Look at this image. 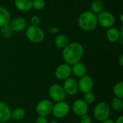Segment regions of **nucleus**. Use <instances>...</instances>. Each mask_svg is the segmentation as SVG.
<instances>
[{
  "label": "nucleus",
  "instance_id": "nucleus-1",
  "mask_svg": "<svg viewBox=\"0 0 123 123\" xmlns=\"http://www.w3.org/2000/svg\"><path fill=\"white\" fill-rule=\"evenodd\" d=\"M84 53V49L79 43H71L63 48L62 56L66 63L72 66L79 62Z\"/></svg>",
  "mask_w": 123,
  "mask_h": 123
},
{
  "label": "nucleus",
  "instance_id": "nucleus-2",
  "mask_svg": "<svg viewBox=\"0 0 123 123\" xmlns=\"http://www.w3.org/2000/svg\"><path fill=\"white\" fill-rule=\"evenodd\" d=\"M97 16L92 11H85L82 12L78 18V25L79 27L86 32L94 30L97 26Z\"/></svg>",
  "mask_w": 123,
  "mask_h": 123
},
{
  "label": "nucleus",
  "instance_id": "nucleus-3",
  "mask_svg": "<svg viewBox=\"0 0 123 123\" xmlns=\"http://www.w3.org/2000/svg\"><path fill=\"white\" fill-rule=\"evenodd\" d=\"M25 33L27 39L33 43H40L45 38V32L39 26H29Z\"/></svg>",
  "mask_w": 123,
  "mask_h": 123
},
{
  "label": "nucleus",
  "instance_id": "nucleus-4",
  "mask_svg": "<svg viewBox=\"0 0 123 123\" xmlns=\"http://www.w3.org/2000/svg\"><path fill=\"white\" fill-rule=\"evenodd\" d=\"M110 116V107L106 102H102L98 103L94 110V117L99 122H103Z\"/></svg>",
  "mask_w": 123,
  "mask_h": 123
},
{
  "label": "nucleus",
  "instance_id": "nucleus-5",
  "mask_svg": "<svg viewBox=\"0 0 123 123\" xmlns=\"http://www.w3.org/2000/svg\"><path fill=\"white\" fill-rule=\"evenodd\" d=\"M48 94L50 99L55 102L64 101L66 97V94L63 86L58 84H54L50 86L48 89Z\"/></svg>",
  "mask_w": 123,
  "mask_h": 123
},
{
  "label": "nucleus",
  "instance_id": "nucleus-6",
  "mask_svg": "<svg viewBox=\"0 0 123 123\" xmlns=\"http://www.w3.org/2000/svg\"><path fill=\"white\" fill-rule=\"evenodd\" d=\"M70 110H71L70 105L67 102L64 101H61V102H56L54 105H53L51 113H53V115L55 117L61 119L66 117L70 112Z\"/></svg>",
  "mask_w": 123,
  "mask_h": 123
},
{
  "label": "nucleus",
  "instance_id": "nucleus-7",
  "mask_svg": "<svg viewBox=\"0 0 123 123\" xmlns=\"http://www.w3.org/2000/svg\"><path fill=\"white\" fill-rule=\"evenodd\" d=\"M97 16V22L105 28H110L113 27L115 22V16L110 12L103 10L98 14Z\"/></svg>",
  "mask_w": 123,
  "mask_h": 123
},
{
  "label": "nucleus",
  "instance_id": "nucleus-8",
  "mask_svg": "<svg viewBox=\"0 0 123 123\" xmlns=\"http://www.w3.org/2000/svg\"><path fill=\"white\" fill-rule=\"evenodd\" d=\"M53 103L50 100L44 99L40 100L36 106V112L39 116L47 117L52 112Z\"/></svg>",
  "mask_w": 123,
  "mask_h": 123
},
{
  "label": "nucleus",
  "instance_id": "nucleus-9",
  "mask_svg": "<svg viewBox=\"0 0 123 123\" xmlns=\"http://www.w3.org/2000/svg\"><path fill=\"white\" fill-rule=\"evenodd\" d=\"M78 86L79 90L85 94L92 91L94 86V81L90 76L85 75L79 79L78 81Z\"/></svg>",
  "mask_w": 123,
  "mask_h": 123
},
{
  "label": "nucleus",
  "instance_id": "nucleus-10",
  "mask_svg": "<svg viewBox=\"0 0 123 123\" xmlns=\"http://www.w3.org/2000/svg\"><path fill=\"white\" fill-rule=\"evenodd\" d=\"M72 74L71 71V66L64 63L59 65L55 71V77L61 81H65L66 79L71 77Z\"/></svg>",
  "mask_w": 123,
  "mask_h": 123
},
{
  "label": "nucleus",
  "instance_id": "nucleus-11",
  "mask_svg": "<svg viewBox=\"0 0 123 123\" xmlns=\"http://www.w3.org/2000/svg\"><path fill=\"white\" fill-rule=\"evenodd\" d=\"M72 110L76 116L80 117L87 114L89 111V105L83 99H78L73 102Z\"/></svg>",
  "mask_w": 123,
  "mask_h": 123
},
{
  "label": "nucleus",
  "instance_id": "nucleus-12",
  "mask_svg": "<svg viewBox=\"0 0 123 123\" xmlns=\"http://www.w3.org/2000/svg\"><path fill=\"white\" fill-rule=\"evenodd\" d=\"M66 95L74 96L77 94L79 92V86L78 81L74 78H68L66 79L63 82V85L62 86Z\"/></svg>",
  "mask_w": 123,
  "mask_h": 123
},
{
  "label": "nucleus",
  "instance_id": "nucleus-13",
  "mask_svg": "<svg viewBox=\"0 0 123 123\" xmlns=\"http://www.w3.org/2000/svg\"><path fill=\"white\" fill-rule=\"evenodd\" d=\"M9 25L11 27L13 32H22L27 28V22L24 17H17L11 19Z\"/></svg>",
  "mask_w": 123,
  "mask_h": 123
},
{
  "label": "nucleus",
  "instance_id": "nucleus-14",
  "mask_svg": "<svg viewBox=\"0 0 123 123\" xmlns=\"http://www.w3.org/2000/svg\"><path fill=\"white\" fill-rule=\"evenodd\" d=\"M71 71L76 77L80 79L84 76L86 75L87 68L84 63L79 61L71 66Z\"/></svg>",
  "mask_w": 123,
  "mask_h": 123
},
{
  "label": "nucleus",
  "instance_id": "nucleus-15",
  "mask_svg": "<svg viewBox=\"0 0 123 123\" xmlns=\"http://www.w3.org/2000/svg\"><path fill=\"white\" fill-rule=\"evenodd\" d=\"M11 112L9 105L4 102H0V123L8 122L11 119Z\"/></svg>",
  "mask_w": 123,
  "mask_h": 123
},
{
  "label": "nucleus",
  "instance_id": "nucleus-16",
  "mask_svg": "<svg viewBox=\"0 0 123 123\" xmlns=\"http://www.w3.org/2000/svg\"><path fill=\"white\" fill-rule=\"evenodd\" d=\"M11 20V14L9 11L4 7L0 6V28L9 25Z\"/></svg>",
  "mask_w": 123,
  "mask_h": 123
},
{
  "label": "nucleus",
  "instance_id": "nucleus-17",
  "mask_svg": "<svg viewBox=\"0 0 123 123\" xmlns=\"http://www.w3.org/2000/svg\"><path fill=\"white\" fill-rule=\"evenodd\" d=\"M14 5L22 12H27L32 8V0H14Z\"/></svg>",
  "mask_w": 123,
  "mask_h": 123
},
{
  "label": "nucleus",
  "instance_id": "nucleus-18",
  "mask_svg": "<svg viewBox=\"0 0 123 123\" xmlns=\"http://www.w3.org/2000/svg\"><path fill=\"white\" fill-rule=\"evenodd\" d=\"M106 35H107V40L111 43L117 42L120 38V30L117 28L114 27H112L107 29Z\"/></svg>",
  "mask_w": 123,
  "mask_h": 123
},
{
  "label": "nucleus",
  "instance_id": "nucleus-19",
  "mask_svg": "<svg viewBox=\"0 0 123 123\" xmlns=\"http://www.w3.org/2000/svg\"><path fill=\"white\" fill-rule=\"evenodd\" d=\"M25 116V110L22 107H17L11 112V119L14 121H19Z\"/></svg>",
  "mask_w": 123,
  "mask_h": 123
},
{
  "label": "nucleus",
  "instance_id": "nucleus-20",
  "mask_svg": "<svg viewBox=\"0 0 123 123\" xmlns=\"http://www.w3.org/2000/svg\"><path fill=\"white\" fill-rule=\"evenodd\" d=\"M90 6H91V11L97 14L104 10L105 4L102 0H93L91 2Z\"/></svg>",
  "mask_w": 123,
  "mask_h": 123
},
{
  "label": "nucleus",
  "instance_id": "nucleus-21",
  "mask_svg": "<svg viewBox=\"0 0 123 123\" xmlns=\"http://www.w3.org/2000/svg\"><path fill=\"white\" fill-rule=\"evenodd\" d=\"M68 37L63 35V34H60L56 36L55 39V45L58 48H65L67 44H68Z\"/></svg>",
  "mask_w": 123,
  "mask_h": 123
},
{
  "label": "nucleus",
  "instance_id": "nucleus-22",
  "mask_svg": "<svg viewBox=\"0 0 123 123\" xmlns=\"http://www.w3.org/2000/svg\"><path fill=\"white\" fill-rule=\"evenodd\" d=\"M111 107L116 112H120L123 109V101L122 99L114 97L111 101Z\"/></svg>",
  "mask_w": 123,
  "mask_h": 123
},
{
  "label": "nucleus",
  "instance_id": "nucleus-23",
  "mask_svg": "<svg viewBox=\"0 0 123 123\" xmlns=\"http://www.w3.org/2000/svg\"><path fill=\"white\" fill-rule=\"evenodd\" d=\"M0 34L2 37L5 39H9L12 36L13 30L9 25H6L0 28Z\"/></svg>",
  "mask_w": 123,
  "mask_h": 123
},
{
  "label": "nucleus",
  "instance_id": "nucleus-24",
  "mask_svg": "<svg viewBox=\"0 0 123 123\" xmlns=\"http://www.w3.org/2000/svg\"><path fill=\"white\" fill-rule=\"evenodd\" d=\"M113 93L115 97L123 98V81H119L117 83L113 88Z\"/></svg>",
  "mask_w": 123,
  "mask_h": 123
},
{
  "label": "nucleus",
  "instance_id": "nucleus-25",
  "mask_svg": "<svg viewBox=\"0 0 123 123\" xmlns=\"http://www.w3.org/2000/svg\"><path fill=\"white\" fill-rule=\"evenodd\" d=\"M83 99H84V101L88 105H92V104H94L96 102V96H95V94L93 93L92 92H89L85 93Z\"/></svg>",
  "mask_w": 123,
  "mask_h": 123
},
{
  "label": "nucleus",
  "instance_id": "nucleus-26",
  "mask_svg": "<svg viewBox=\"0 0 123 123\" xmlns=\"http://www.w3.org/2000/svg\"><path fill=\"white\" fill-rule=\"evenodd\" d=\"M32 2V8L36 10H41L45 6V0H33Z\"/></svg>",
  "mask_w": 123,
  "mask_h": 123
},
{
  "label": "nucleus",
  "instance_id": "nucleus-27",
  "mask_svg": "<svg viewBox=\"0 0 123 123\" xmlns=\"http://www.w3.org/2000/svg\"><path fill=\"white\" fill-rule=\"evenodd\" d=\"M30 23H31V25L38 26L40 23V18L37 15H33L30 18Z\"/></svg>",
  "mask_w": 123,
  "mask_h": 123
},
{
  "label": "nucleus",
  "instance_id": "nucleus-28",
  "mask_svg": "<svg viewBox=\"0 0 123 123\" xmlns=\"http://www.w3.org/2000/svg\"><path fill=\"white\" fill-rule=\"evenodd\" d=\"M79 123H92V119L89 115L86 114L80 117Z\"/></svg>",
  "mask_w": 123,
  "mask_h": 123
},
{
  "label": "nucleus",
  "instance_id": "nucleus-29",
  "mask_svg": "<svg viewBox=\"0 0 123 123\" xmlns=\"http://www.w3.org/2000/svg\"><path fill=\"white\" fill-rule=\"evenodd\" d=\"M35 123H48V120L46 117L38 116L35 120Z\"/></svg>",
  "mask_w": 123,
  "mask_h": 123
},
{
  "label": "nucleus",
  "instance_id": "nucleus-30",
  "mask_svg": "<svg viewBox=\"0 0 123 123\" xmlns=\"http://www.w3.org/2000/svg\"><path fill=\"white\" fill-rule=\"evenodd\" d=\"M58 31H59V30L57 27H51L48 30V32L50 34H56L58 32Z\"/></svg>",
  "mask_w": 123,
  "mask_h": 123
},
{
  "label": "nucleus",
  "instance_id": "nucleus-31",
  "mask_svg": "<svg viewBox=\"0 0 123 123\" xmlns=\"http://www.w3.org/2000/svg\"><path fill=\"white\" fill-rule=\"evenodd\" d=\"M118 63L120 66H123V54H120L118 57Z\"/></svg>",
  "mask_w": 123,
  "mask_h": 123
},
{
  "label": "nucleus",
  "instance_id": "nucleus-32",
  "mask_svg": "<svg viewBox=\"0 0 123 123\" xmlns=\"http://www.w3.org/2000/svg\"><path fill=\"white\" fill-rule=\"evenodd\" d=\"M115 123H123V116L120 115L117 117V119L116 120Z\"/></svg>",
  "mask_w": 123,
  "mask_h": 123
},
{
  "label": "nucleus",
  "instance_id": "nucleus-33",
  "mask_svg": "<svg viewBox=\"0 0 123 123\" xmlns=\"http://www.w3.org/2000/svg\"><path fill=\"white\" fill-rule=\"evenodd\" d=\"M103 123H115V121H114L113 120H111V119L108 118L106 120L103 121Z\"/></svg>",
  "mask_w": 123,
  "mask_h": 123
},
{
  "label": "nucleus",
  "instance_id": "nucleus-34",
  "mask_svg": "<svg viewBox=\"0 0 123 123\" xmlns=\"http://www.w3.org/2000/svg\"><path fill=\"white\" fill-rule=\"evenodd\" d=\"M120 19H121V22H123V14H120Z\"/></svg>",
  "mask_w": 123,
  "mask_h": 123
},
{
  "label": "nucleus",
  "instance_id": "nucleus-35",
  "mask_svg": "<svg viewBox=\"0 0 123 123\" xmlns=\"http://www.w3.org/2000/svg\"><path fill=\"white\" fill-rule=\"evenodd\" d=\"M59 123L58 121H52V122H50V123Z\"/></svg>",
  "mask_w": 123,
  "mask_h": 123
},
{
  "label": "nucleus",
  "instance_id": "nucleus-36",
  "mask_svg": "<svg viewBox=\"0 0 123 123\" xmlns=\"http://www.w3.org/2000/svg\"></svg>",
  "mask_w": 123,
  "mask_h": 123
}]
</instances>
